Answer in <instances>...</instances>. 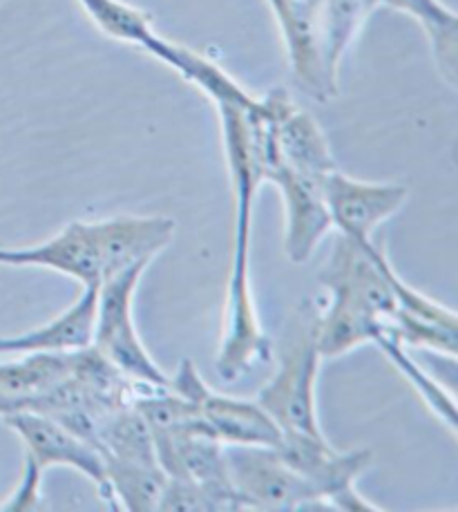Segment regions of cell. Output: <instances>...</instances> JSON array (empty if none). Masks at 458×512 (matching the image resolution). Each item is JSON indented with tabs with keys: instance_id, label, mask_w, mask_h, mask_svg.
<instances>
[{
	"instance_id": "cell-1",
	"label": "cell",
	"mask_w": 458,
	"mask_h": 512,
	"mask_svg": "<svg viewBox=\"0 0 458 512\" xmlns=\"http://www.w3.org/2000/svg\"><path fill=\"white\" fill-rule=\"evenodd\" d=\"M260 101V99H257ZM237 103H219L217 115L222 126L226 164L231 170L235 195L233 226V258L231 280H228L226 329L215 369L222 381L235 383L251 374L253 367L266 365L273 358V345L257 314L251 284V242H253V206L262 186V175L255 159L253 108Z\"/></svg>"
},
{
	"instance_id": "cell-2",
	"label": "cell",
	"mask_w": 458,
	"mask_h": 512,
	"mask_svg": "<svg viewBox=\"0 0 458 512\" xmlns=\"http://www.w3.org/2000/svg\"><path fill=\"white\" fill-rule=\"evenodd\" d=\"M320 282L327 302L313 316V334L322 360L376 343L394 325L403 278L374 240L362 242L338 233Z\"/></svg>"
},
{
	"instance_id": "cell-3",
	"label": "cell",
	"mask_w": 458,
	"mask_h": 512,
	"mask_svg": "<svg viewBox=\"0 0 458 512\" xmlns=\"http://www.w3.org/2000/svg\"><path fill=\"white\" fill-rule=\"evenodd\" d=\"M175 220L161 215H117L97 222H70L50 240L30 249L0 246V267L47 269L101 287L135 262H152L173 242Z\"/></svg>"
},
{
	"instance_id": "cell-4",
	"label": "cell",
	"mask_w": 458,
	"mask_h": 512,
	"mask_svg": "<svg viewBox=\"0 0 458 512\" xmlns=\"http://www.w3.org/2000/svg\"><path fill=\"white\" fill-rule=\"evenodd\" d=\"M152 262H135L101 282L94 316L92 349L132 383L150 390L168 387L170 376L148 354L135 322V296Z\"/></svg>"
},
{
	"instance_id": "cell-5",
	"label": "cell",
	"mask_w": 458,
	"mask_h": 512,
	"mask_svg": "<svg viewBox=\"0 0 458 512\" xmlns=\"http://www.w3.org/2000/svg\"><path fill=\"white\" fill-rule=\"evenodd\" d=\"M322 356L309 325L300 327L280 356V367L257 394L255 401L278 425L282 436H320L318 376Z\"/></svg>"
},
{
	"instance_id": "cell-6",
	"label": "cell",
	"mask_w": 458,
	"mask_h": 512,
	"mask_svg": "<svg viewBox=\"0 0 458 512\" xmlns=\"http://www.w3.org/2000/svg\"><path fill=\"white\" fill-rule=\"evenodd\" d=\"M226 466L242 510H329L316 486L286 463L278 448L231 445Z\"/></svg>"
},
{
	"instance_id": "cell-7",
	"label": "cell",
	"mask_w": 458,
	"mask_h": 512,
	"mask_svg": "<svg viewBox=\"0 0 458 512\" xmlns=\"http://www.w3.org/2000/svg\"><path fill=\"white\" fill-rule=\"evenodd\" d=\"M168 387L188 398L202 419L208 434L226 448L231 445H257V448H280L282 432L257 401L226 396L211 390L199 376L193 360H181Z\"/></svg>"
},
{
	"instance_id": "cell-8",
	"label": "cell",
	"mask_w": 458,
	"mask_h": 512,
	"mask_svg": "<svg viewBox=\"0 0 458 512\" xmlns=\"http://www.w3.org/2000/svg\"><path fill=\"white\" fill-rule=\"evenodd\" d=\"M262 184L278 186L282 193L286 258L293 264L309 262L320 242L333 231L331 215L324 204V179L298 173L280 161H266Z\"/></svg>"
},
{
	"instance_id": "cell-9",
	"label": "cell",
	"mask_w": 458,
	"mask_h": 512,
	"mask_svg": "<svg viewBox=\"0 0 458 512\" xmlns=\"http://www.w3.org/2000/svg\"><path fill=\"white\" fill-rule=\"evenodd\" d=\"M407 197V186L362 182L340 170L324 179V204L333 231L362 242L374 240L376 231L405 206Z\"/></svg>"
},
{
	"instance_id": "cell-10",
	"label": "cell",
	"mask_w": 458,
	"mask_h": 512,
	"mask_svg": "<svg viewBox=\"0 0 458 512\" xmlns=\"http://www.w3.org/2000/svg\"><path fill=\"white\" fill-rule=\"evenodd\" d=\"M0 419L23 441L25 457L34 459L43 470L72 468L85 474L97 486L99 497L108 501L106 468H103V461L94 445L59 421L38 412H12L0 416Z\"/></svg>"
},
{
	"instance_id": "cell-11",
	"label": "cell",
	"mask_w": 458,
	"mask_h": 512,
	"mask_svg": "<svg viewBox=\"0 0 458 512\" xmlns=\"http://www.w3.org/2000/svg\"><path fill=\"white\" fill-rule=\"evenodd\" d=\"M280 25L293 81L307 97L327 103L338 94L322 65L316 36V0H266Z\"/></svg>"
},
{
	"instance_id": "cell-12",
	"label": "cell",
	"mask_w": 458,
	"mask_h": 512,
	"mask_svg": "<svg viewBox=\"0 0 458 512\" xmlns=\"http://www.w3.org/2000/svg\"><path fill=\"white\" fill-rule=\"evenodd\" d=\"M99 287H83L70 309L45 325L18 336H0V356L59 354L92 347L94 316H97Z\"/></svg>"
},
{
	"instance_id": "cell-13",
	"label": "cell",
	"mask_w": 458,
	"mask_h": 512,
	"mask_svg": "<svg viewBox=\"0 0 458 512\" xmlns=\"http://www.w3.org/2000/svg\"><path fill=\"white\" fill-rule=\"evenodd\" d=\"M81 349L59 354H23L0 363V416L25 412L70 376Z\"/></svg>"
},
{
	"instance_id": "cell-14",
	"label": "cell",
	"mask_w": 458,
	"mask_h": 512,
	"mask_svg": "<svg viewBox=\"0 0 458 512\" xmlns=\"http://www.w3.org/2000/svg\"><path fill=\"white\" fill-rule=\"evenodd\" d=\"M143 52L155 56L168 68H173L181 79L195 85L199 92H204L215 106L219 103H237V106H253L257 97L246 92L240 83H237L231 74L224 72L217 63L206 59L190 47L179 45L175 41H168L164 36L155 34L143 47Z\"/></svg>"
},
{
	"instance_id": "cell-15",
	"label": "cell",
	"mask_w": 458,
	"mask_h": 512,
	"mask_svg": "<svg viewBox=\"0 0 458 512\" xmlns=\"http://www.w3.org/2000/svg\"><path fill=\"white\" fill-rule=\"evenodd\" d=\"M380 0H316V36L322 65L333 85H338L340 65L356 43Z\"/></svg>"
},
{
	"instance_id": "cell-16",
	"label": "cell",
	"mask_w": 458,
	"mask_h": 512,
	"mask_svg": "<svg viewBox=\"0 0 458 512\" xmlns=\"http://www.w3.org/2000/svg\"><path fill=\"white\" fill-rule=\"evenodd\" d=\"M380 5L407 14L423 27L438 74L454 90L458 83V14L454 9L443 0H380Z\"/></svg>"
},
{
	"instance_id": "cell-17",
	"label": "cell",
	"mask_w": 458,
	"mask_h": 512,
	"mask_svg": "<svg viewBox=\"0 0 458 512\" xmlns=\"http://www.w3.org/2000/svg\"><path fill=\"white\" fill-rule=\"evenodd\" d=\"M76 3L85 9L97 30L112 41L143 50L157 34L152 27V16L135 5L123 3V0H76Z\"/></svg>"
},
{
	"instance_id": "cell-18",
	"label": "cell",
	"mask_w": 458,
	"mask_h": 512,
	"mask_svg": "<svg viewBox=\"0 0 458 512\" xmlns=\"http://www.w3.org/2000/svg\"><path fill=\"white\" fill-rule=\"evenodd\" d=\"M374 345L380 347V352L391 360V365H394L398 372L407 378L409 385L421 394L429 410L443 421L445 428L450 432H456V403L454 398L443 390V385H438L434 378L416 363L405 345H400L387 336H380Z\"/></svg>"
},
{
	"instance_id": "cell-19",
	"label": "cell",
	"mask_w": 458,
	"mask_h": 512,
	"mask_svg": "<svg viewBox=\"0 0 458 512\" xmlns=\"http://www.w3.org/2000/svg\"><path fill=\"white\" fill-rule=\"evenodd\" d=\"M157 510H164V512H170V510H173V512H208V510H222V508H219V504H217L211 492H206L204 488H199L190 481L168 477L164 492H161Z\"/></svg>"
},
{
	"instance_id": "cell-20",
	"label": "cell",
	"mask_w": 458,
	"mask_h": 512,
	"mask_svg": "<svg viewBox=\"0 0 458 512\" xmlns=\"http://www.w3.org/2000/svg\"><path fill=\"white\" fill-rule=\"evenodd\" d=\"M43 474L45 470L30 457H25V466L21 481H18L16 490L7 497L5 504H0V510L5 512H34L45 510L43 499Z\"/></svg>"
}]
</instances>
